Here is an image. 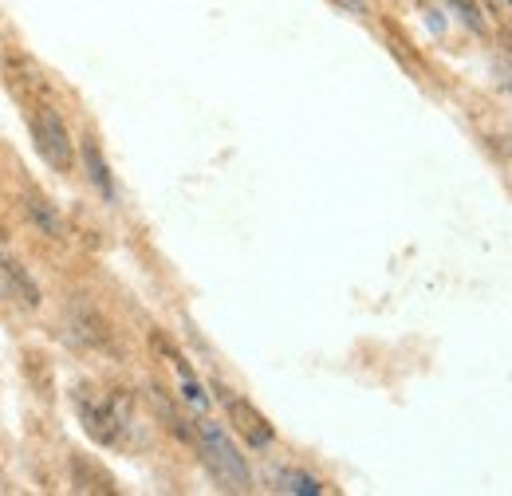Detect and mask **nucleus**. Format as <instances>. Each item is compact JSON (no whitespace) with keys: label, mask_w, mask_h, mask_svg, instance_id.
Segmentation results:
<instances>
[{"label":"nucleus","mask_w":512,"mask_h":496,"mask_svg":"<svg viewBox=\"0 0 512 496\" xmlns=\"http://www.w3.org/2000/svg\"><path fill=\"white\" fill-rule=\"evenodd\" d=\"M71 402H75V414L83 422L87 437L95 445H119L130 426V406L123 394H107V390H95L87 382H79L71 390Z\"/></svg>","instance_id":"1"},{"label":"nucleus","mask_w":512,"mask_h":496,"mask_svg":"<svg viewBox=\"0 0 512 496\" xmlns=\"http://www.w3.org/2000/svg\"><path fill=\"white\" fill-rule=\"evenodd\" d=\"M197 453L225 493H253V469L217 422H197Z\"/></svg>","instance_id":"2"},{"label":"nucleus","mask_w":512,"mask_h":496,"mask_svg":"<svg viewBox=\"0 0 512 496\" xmlns=\"http://www.w3.org/2000/svg\"><path fill=\"white\" fill-rule=\"evenodd\" d=\"M28 130H32V142H36L40 158H44L56 174H67V170L75 166L71 134H67L60 111H56L44 95H40V99H32V107H28Z\"/></svg>","instance_id":"3"},{"label":"nucleus","mask_w":512,"mask_h":496,"mask_svg":"<svg viewBox=\"0 0 512 496\" xmlns=\"http://www.w3.org/2000/svg\"><path fill=\"white\" fill-rule=\"evenodd\" d=\"M64 323H67V335H71L79 347H87V351H115L111 323L103 319V311L95 308L91 300L71 296L64 311Z\"/></svg>","instance_id":"4"},{"label":"nucleus","mask_w":512,"mask_h":496,"mask_svg":"<svg viewBox=\"0 0 512 496\" xmlns=\"http://www.w3.org/2000/svg\"><path fill=\"white\" fill-rule=\"evenodd\" d=\"M217 398H221V406H225V414H229V422H233V430L245 437V445L249 449H268L272 441H276V430H272V422L256 410L249 398H241V394H229L225 386H217Z\"/></svg>","instance_id":"5"},{"label":"nucleus","mask_w":512,"mask_h":496,"mask_svg":"<svg viewBox=\"0 0 512 496\" xmlns=\"http://www.w3.org/2000/svg\"><path fill=\"white\" fill-rule=\"evenodd\" d=\"M0 288H4V296L8 300H16L20 308H40V284L28 276V268L12 256V252H4L0 245Z\"/></svg>","instance_id":"6"},{"label":"nucleus","mask_w":512,"mask_h":496,"mask_svg":"<svg viewBox=\"0 0 512 496\" xmlns=\"http://www.w3.org/2000/svg\"><path fill=\"white\" fill-rule=\"evenodd\" d=\"M67 473H71V489H75V493H91V496H115L119 493L115 477H111L99 461H91V457H83V453H71Z\"/></svg>","instance_id":"7"},{"label":"nucleus","mask_w":512,"mask_h":496,"mask_svg":"<svg viewBox=\"0 0 512 496\" xmlns=\"http://www.w3.org/2000/svg\"><path fill=\"white\" fill-rule=\"evenodd\" d=\"M79 162H83V174H87V182L99 189V197L103 201H119V186H115V178H111V166H107V158H103V150H99V142L87 134L83 138V146H79Z\"/></svg>","instance_id":"8"},{"label":"nucleus","mask_w":512,"mask_h":496,"mask_svg":"<svg viewBox=\"0 0 512 496\" xmlns=\"http://www.w3.org/2000/svg\"><path fill=\"white\" fill-rule=\"evenodd\" d=\"M268 489H272V493H292V496L327 493V485H323L320 477H312V473H304V469H288V465L268 469Z\"/></svg>","instance_id":"9"},{"label":"nucleus","mask_w":512,"mask_h":496,"mask_svg":"<svg viewBox=\"0 0 512 496\" xmlns=\"http://www.w3.org/2000/svg\"><path fill=\"white\" fill-rule=\"evenodd\" d=\"M24 213L32 217V225H36L40 233H48V237H56V241L64 237V221H60V213H56L40 193H28V197H24Z\"/></svg>","instance_id":"10"},{"label":"nucleus","mask_w":512,"mask_h":496,"mask_svg":"<svg viewBox=\"0 0 512 496\" xmlns=\"http://www.w3.org/2000/svg\"><path fill=\"white\" fill-rule=\"evenodd\" d=\"M150 402H154V410H158V418H162V426L170 430V434H178L182 441H190V445H197V426H190L166 398H162V390L154 386V394H150Z\"/></svg>","instance_id":"11"},{"label":"nucleus","mask_w":512,"mask_h":496,"mask_svg":"<svg viewBox=\"0 0 512 496\" xmlns=\"http://www.w3.org/2000/svg\"><path fill=\"white\" fill-rule=\"evenodd\" d=\"M449 4H453V12L461 16V24H465V28H473L477 36L485 32V20H481V12H477V4H473V0H449Z\"/></svg>","instance_id":"12"},{"label":"nucleus","mask_w":512,"mask_h":496,"mask_svg":"<svg viewBox=\"0 0 512 496\" xmlns=\"http://www.w3.org/2000/svg\"><path fill=\"white\" fill-rule=\"evenodd\" d=\"M335 8H343V12H351V16H367V0H331Z\"/></svg>","instance_id":"13"},{"label":"nucleus","mask_w":512,"mask_h":496,"mask_svg":"<svg viewBox=\"0 0 512 496\" xmlns=\"http://www.w3.org/2000/svg\"><path fill=\"white\" fill-rule=\"evenodd\" d=\"M0 245H4V233H0Z\"/></svg>","instance_id":"14"},{"label":"nucleus","mask_w":512,"mask_h":496,"mask_svg":"<svg viewBox=\"0 0 512 496\" xmlns=\"http://www.w3.org/2000/svg\"><path fill=\"white\" fill-rule=\"evenodd\" d=\"M509 4H512V0H509Z\"/></svg>","instance_id":"15"}]
</instances>
